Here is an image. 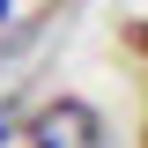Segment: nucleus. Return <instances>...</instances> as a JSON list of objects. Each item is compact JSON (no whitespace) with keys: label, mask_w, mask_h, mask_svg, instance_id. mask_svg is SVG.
<instances>
[{"label":"nucleus","mask_w":148,"mask_h":148,"mask_svg":"<svg viewBox=\"0 0 148 148\" xmlns=\"http://www.w3.org/2000/svg\"><path fill=\"white\" fill-rule=\"evenodd\" d=\"M15 133H22V148H104V111L67 89V96H45Z\"/></svg>","instance_id":"f257e3e1"},{"label":"nucleus","mask_w":148,"mask_h":148,"mask_svg":"<svg viewBox=\"0 0 148 148\" xmlns=\"http://www.w3.org/2000/svg\"><path fill=\"white\" fill-rule=\"evenodd\" d=\"M8 141H15V111L0 104V148H8Z\"/></svg>","instance_id":"f03ea898"},{"label":"nucleus","mask_w":148,"mask_h":148,"mask_svg":"<svg viewBox=\"0 0 148 148\" xmlns=\"http://www.w3.org/2000/svg\"><path fill=\"white\" fill-rule=\"evenodd\" d=\"M8 22H15V0H0V30H8Z\"/></svg>","instance_id":"7ed1b4c3"}]
</instances>
